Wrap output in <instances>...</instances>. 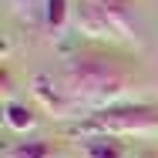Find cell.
Listing matches in <instances>:
<instances>
[{
	"label": "cell",
	"instance_id": "obj_6",
	"mask_svg": "<svg viewBox=\"0 0 158 158\" xmlns=\"http://www.w3.org/2000/svg\"><path fill=\"white\" fill-rule=\"evenodd\" d=\"M81 155L84 158H128V148L114 135H94L81 141Z\"/></svg>",
	"mask_w": 158,
	"mask_h": 158
},
{
	"label": "cell",
	"instance_id": "obj_4",
	"mask_svg": "<svg viewBox=\"0 0 158 158\" xmlns=\"http://www.w3.org/2000/svg\"><path fill=\"white\" fill-rule=\"evenodd\" d=\"M74 24H77V31H81V34L98 37V40H111V37H118L111 17L98 7L94 0H77V7H74Z\"/></svg>",
	"mask_w": 158,
	"mask_h": 158
},
{
	"label": "cell",
	"instance_id": "obj_5",
	"mask_svg": "<svg viewBox=\"0 0 158 158\" xmlns=\"http://www.w3.org/2000/svg\"><path fill=\"white\" fill-rule=\"evenodd\" d=\"M94 3L111 17V24H114L121 40H138V17H135L131 0H94Z\"/></svg>",
	"mask_w": 158,
	"mask_h": 158
},
{
	"label": "cell",
	"instance_id": "obj_3",
	"mask_svg": "<svg viewBox=\"0 0 158 158\" xmlns=\"http://www.w3.org/2000/svg\"><path fill=\"white\" fill-rule=\"evenodd\" d=\"M31 91H34V98H37V101H40V104H44L54 118H67V114L77 108V104L71 101V94L64 91L61 77L54 81L51 74H37V77L31 81Z\"/></svg>",
	"mask_w": 158,
	"mask_h": 158
},
{
	"label": "cell",
	"instance_id": "obj_9",
	"mask_svg": "<svg viewBox=\"0 0 158 158\" xmlns=\"http://www.w3.org/2000/svg\"><path fill=\"white\" fill-rule=\"evenodd\" d=\"M3 121H7V128H14V131H31V128L37 125V114H34V108H27L24 101L7 98V104H3Z\"/></svg>",
	"mask_w": 158,
	"mask_h": 158
},
{
	"label": "cell",
	"instance_id": "obj_8",
	"mask_svg": "<svg viewBox=\"0 0 158 158\" xmlns=\"http://www.w3.org/2000/svg\"><path fill=\"white\" fill-rule=\"evenodd\" d=\"M44 27L51 37H61L64 27H67V20L74 17V7H71V0H44Z\"/></svg>",
	"mask_w": 158,
	"mask_h": 158
},
{
	"label": "cell",
	"instance_id": "obj_1",
	"mask_svg": "<svg viewBox=\"0 0 158 158\" xmlns=\"http://www.w3.org/2000/svg\"><path fill=\"white\" fill-rule=\"evenodd\" d=\"M61 84L77 108L84 104L91 111H101L121 101L131 84V71L104 54H74L61 71Z\"/></svg>",
	"mask_w": 158,
	"mask_h": 158
},
{
	"label": "cell",
	"instance_id": "obj_2",
	"mask_svg": "<svg viewBox=\"0 0 158 158\" xmlns=\"http://www.w3.org/2000/svg\"><path fill=\"white\" fill-rule=\"evenodd\" d=\"M77 138H94V135H148V131H158V104L152 101H118L111 108H101V111H91L84 121L71 128Z\"/></svg>",
	"mask_w": 158,
	"mask_h": 158
},
{
	"label": "cell",
	"instance_id": "obj_7",
	"mask_svg": "<svg viewBox=\"0 0 158 158\" xmlns=\"http://www.w3.org/2000/svg\"><path fill=\"white\" fill-rule=\"evenodd\" d=\"M0 158H61L57 145L51 138H34V141H17L10 145Z\"/></svg>",
	"mask_w": 158,
	"mask_h": 158
},
{
	"label": "cell",
	"instance_id": "obj_11",
	"mask_svg": "<svg viewBox=\"0 0 158 158\" xmlns=\"http://www.w3.org/2000/svg\"><path fill=\"white\" fill-rule=\"evenodd\" d=\"M138 158H158V155H155V152H145V155H138Z\"/></svg>",
	"mask_w": 158,
	"mask_h": 158
},
{
	"label": "cell",
	"instance_id": "obj_10",
	"mask_svg": "<svg viewBox=\"0 0 158 158\" xmlns=\"http://www.w3.org/2000/svg\"><path fill=\"white\" fill-rule=\"evenodd\" d=\"M17 14H44V0H10Z\"/></svg>",
	"mask_w": 158,
	"mask_h": 158
}]
</instances>
